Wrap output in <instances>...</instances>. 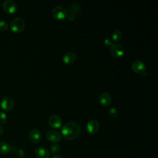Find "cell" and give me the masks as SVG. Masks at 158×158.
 Wrapping results in <instances>:
<instances>
[{"label":"cell","mask_w":158,"mask_h":158,"mask_svg":"<svg viewBox=\"0 0 158 158\" xmlns=\"http://www.w3.org/2000/svg\"><path fill=\"white\" fill-rule=\"evenodd\" d=\"M62 136L67 140L72 141L77 139L81 133V127L75 122L70 121L67 122L61 130Z\"/></svg>","instance_id":"6da1fadb"},{"label":"cell","mask_w":158,"mask_h":158,"mask_svg":"<svg viewBox=\"0 0 158 158\" xmlns=\"http://www.w3.org/2000/svg\"><path fill=\"white\" fill-rule=\"evenodd\" d=\"M67 15L68 12L67 9L61 6H57L52 10V17L57 20H62L66 19Z\"/></svg>","instance_id":"7a4b0ae2"},{"label":"cell","mask_w":158,"mask_h":158,"mask_svg":"<svg viewBox=\"0 0 158 158\" xmlns=\"http://www.w3.org/2000/svg\"><path fill=\"white\" fill-rule=\"evenodd\" d=\"M10 27L11 30L14 32L20 33L25 28V22L22 18L16 17L11 21Z\"/></svg>","instance_id":"3957f363"},{"label":"cell","mask_w":158,"mask_h":158,"mask_svg":"<svg viewBox=\"0 0 158 158\" xmlns=\"http://www.w3.org/2000/svg\"><path fill=\"white\" fill-rule=\"evenodd\" d=\"M131 67L133 71H134L137 73L143 74L144 73L146 72V64L141 60H139V59L135 60L131 63Z\"/></svg>","instance_id":"277c9868"},{"label":"cell","mask_w":158,"mask_h":158,"mask_svg":"<svg viewBox=\"0 0 158 158\" xmlns=\"http://www.w3.org/2000/svg\"><path fill=\"white\" fill-rule=\"evenodd\" d=\"M0 104V106L3 110L6 111H9L14 107V101L12 97L9 96H6L1 99Z\"/></svg>","instance_id":"5b68a950"},{"label":"cell","mask_w":158,"mask_h":158,"mask_svg":"<svg viewBox=\"0 0 158 158\" xmlns=\"http://www.w3.org/2000/svg\"><path fill=\"white\" fill-rule=\"evenodd\" d=\"M109 51L112 56L118 58L122 57L124 54V48L119 43H114L110 47Z\"/></svg>","instance_id":"8992f818"},{"label":"cell","mask_w":158,"mask_h":158,"mask_svg":"<svg viewBox=\"0 0 158 158\" xmlns=\"http://www.w3.org/2000/svg\"><path fill=\"white\" fill-rule=\"evenodd\" d=\"M2 7L4 10L7 14H13L17 10V5L15 2L11 0H5L2 3Z\"/></svg>","instance_id":"52a82bcc"},{"label":"cell","mask_w":158,"mask_h":158,"mask_svg":"<svg viewBox=\"0 0 158 158\" xmlns=\"http://www.w3.org/2000/svg\"><path fill=\"white\" fill-rule=\"evenodd\" d=\"M99 128V122L95 120L92 119L88 122L86 125V130L88 133L90 134H94L96 133Z\"/></svg>","instance_id":"ba28073f"},{"label":"cell","mask_w":158,"mask_h":158,"mask_svg":"<svg viewBox=\"0 0 158 158\" xmlns=\"http://www.w3.org/2000/svg\"><path fill=\"white\" fill-rule=\"evenodd\" d=\"M49 125L54 128H59L62 125V120L57 115H52L48 119Z\"/></svg>","instance_id":"9c48e42d"},{"label":"cell","mask_w":158,"mask_h":158,"mask_svg":"<svg viewBox=\"0 0 158 158\" xmlns=\"http://www.w3.org/2000/svg\"><path fill=\"white\" fill-rule=\"evenodd\" d=\"M100 104L104 107H109L112 102V98L110 94L107 92H102L99 96Z\"/></svg>","instance_id":"30bf717a"},{"label":"cell","mask_w":158,"mask_h":158,"mask_svg":"<svg viewBox=\"0 0 158 158\" xmlns=\"http://www.w3.org/2000/svg\"><path fill=\"white\" fill-rule=\"evenodd\" d=\"M46 138L51 142L57 143L61 140L62 136L60 134V133L58 132L57 131L51 130L47 132Z\"/></svg>","instance_id":"8fae6325"},{"label":"cell","mask_w":158,"mask_h":158,"mask_svg":"<svg viewBox=\"0 0 158 158\" xmlns=\"http://www.w3.org/2000/svg\"><path fill=\"white\" fill-rule=\"evenodd\" d=\"M29 139L33 143H39L41 139V132L38 129H32L29 133Z\"/></svg>","instance_id":"7c38bea8"},{"label":"cell","mask_w":158,"mask_h":158,"mask_svg":"<svg viewBox=\"0 0 158 158\" xmlns=\"http://www.w3.org/2000/svg\"><path fill=\"white\" fill-rule=\"evenodd\" d=\"M35 154L38 158H49L50 152L44 147H37L35 150Z\"/></svg>","instance_id":"4fadbf2b"},{"label":"cell","mask_w":158,"mask_h":158,"mask_svg":"<svg viewBox=\"0 0 158 158\" xmlns=\"http://www.w3.org/2000/svg\"><path fill=\"white\" fill-rule=\"evenodd\" d=\"M77 59L76 54L72 51H68L62 56V60L67 64H71L75 62Z\"/></svg>","instance_id":"5bb4252c"},{"label":"cell","mask_w":158,"mask_h":158,"mask_svg":"<svg viewBox=\"0 0 158 158\" xmlns=\"http://www.w3.org/2000/svg\"><path fill=\"white\" fill-rule=\"evenodd\" d=\"M81 10L80 6L78 3L77 2H73L70 4H69L67 7V12H69L70 14H73V15H77L78 14Z\"/></svg>","instance_id":"9a60e30c"},{"label":"cell","mask_w":158,"mask_h":158,"mask_svg":"<svg viewBox=\"0 0 158 158\" xmlns=\"http://www.w3.org/2000/svg\"><path fill=\"white\" fill-rule=\"evenodd\" d=\"M11 151V146L9 143L6 141L0 142V154H7Z\"/></svg>","instance_id":"2e32d148"},{"label":"cell","mask_w":158,"mask_h":158,"mask_svg":"<svg viewBox=\"0 0 158 158\" xmlns=\"http://www.w3.org/2000/svg\"><path fill=\"white\" fill-rule=\"evenodd\" d=\"M122 38H123V34L120 30H116L113 32L112 35V39L113 41L117 42L120 41Z\"/></svg>","instance_id":"e0dca14e"},{"label":"cell","mask_w":158,"mask_h":158,"mask_svg":"<svg viewBox=\"0 0 158 158\" xmlns=\"http://www.w3.org/2000/svg\"><path fill=\"white\" fill-rule=\"evenodd\" d=\"M50 150H51V152L52 154H56L57 153L59 150H60V146L59 144H53L50 147Z\"/></svg>","instance_id":"ac0fdd59"},{"label":"cell","mask_w":158,"mask_h":158,"mask_svg":"<svg viewBox=\"0 0 158 158\" xmlns=\"http://www.w3.org/2000/svg\"><path fill=\"white\" fill-rule=\"evenodd\" d=\"M8 29V23L4 20H0V30L1 31H6Z\"/></svg>","instance_id":"d6986e66"},{"label":"cell","mask_w":158,"mask_h":158,"mask_svg":"<svg viewBox=\"0 0 158 158\" xmlns=\"http://www.w3.org/2000/svg\"><path fill=\"white\" fill-rule=\"evenodd\" d=\"M109 112V114L112 117H116L118 114V111L117 110V108L115 107H112V108H110L108 110Z\"/></svg>","instance_id":"ffe728a7"},{"label":"cell","mask_w":158,"mask_h":158,"mask_svg":"<svg viewBox=\"0 0 158 158\" xmlns=\"http://www.w3.org/2000/svg\"><path fill=\"white\" fill-rule=\"evenodd\" d=\"M7 121V115L3 112H0V124H4Z\"/></svg>","instance_id":"44dd1931"},{"label":"cell","mask_w":158,"mask_h":158,"mask_svg":"<svg viewBox=\"0 0 158 158\" xmlns=\"http://www.w3.org/2000/svg\"><path fill=\"white\" fill-rule=\"evenodd\" d=\"M25 152L23 149H19L17 151V156L19 158H23L25 157Z\"/></svg>","instance_id":"7402d4cb"},{"label":"cell","mask_w":158,"mask_h":158,"mask_svg":"<svg viewBox=\"0 0 158 158\" xmlns=\"http://www.w3.org/2000/svg\"><path fill=\"white\" fill-rule=\"evenodd\" d=\"M104 44L106 46H108V47H110L114 43L112 42V40H111L110 38H106L104 39Z\"/></svg>","instance_id":"603a6c76"},{"label":"cell","mask_w":158,"mask_h":158,"mask_svg":"<svg viewBox=\"0 0 158 158\" xmlns=\"http://www.w3.org/2000/svg\"><path fill=\"white\" fill-rule=\"evenodd\" d=\"M67 19L69 20V21H73L75 19V15L73 14H68L67 15Z\"/></svg>","instance_id":"cb8c5ba5"},{"label":"cell","mask_w":158,"mask_h":158,"mask_svg":"<svg viewBox=\"0 0 158 158\" xmlns=\"http://www.w3.org/2000/svg\"><path fill=\"white\" fill-rule=\"evenodd\" d=\"M4 133V128L2 127L0 125V136H1Z\"/></svg>","instance_id":"d4e9b609"},{"label":"cell","mask_w":158,"mask_h":158,"mask_svg":"<svg viewBox=\"0 0 158 158\" xmlns=\"http://www.w3.org/2000/svg\"><path fill=\"white\" fill-rule=\"evenodd\" d=\"M51 158H64L62 156H59V155H56V156H54L52 157H51Z\"/></svg>","instance_id":"484cf974"},{"label":"cell","mask_w":158,"mask_h":158,"mask_svg":"<svg viewBox=\"0 0 158 158\" xmlns=\"http://www.w3.org/2000/svg\"><path fill=\"white\" fill-rule=\"evenodd\" d=\"M0 107H1V106H0Z\"/></svg>","instance_id":"4316f807"}]
</instances>
